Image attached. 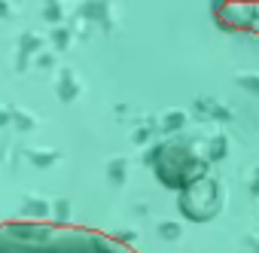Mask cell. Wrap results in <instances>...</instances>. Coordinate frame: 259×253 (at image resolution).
I'll return each instance as SVG.
<instances>
[{
    "instance_id": "2",
    "label": "cell",
    "mask_w": 259,
    "mask_h": 253,
    "mask_svg": "<svg viewBox=\"0 0 259 253\" xmlns=\"http://www.w3.org/2000/svg\"><path fill=\"white\" fill-rule=\"evenodd\" d=\"M247 13H250V16H259V7H253V10H247ZM250 28H259V19H256V22H250Z\"/></svg>"
},
{
    "instance_id": "1",
    "label": "cell",
    "mask_w": 259,
    "mask_h": 253,
    "mask_svg": "<svg viewBox=\"0 0 259 253\" xmlns=\"http://www.w3.org/2000/svg\"><path fill=\"white\" fill-rule=\"evenodd\" d=\"M0 253H138L125 241L82 226L0 223Z\"/></svg>"
}]
</instances>
